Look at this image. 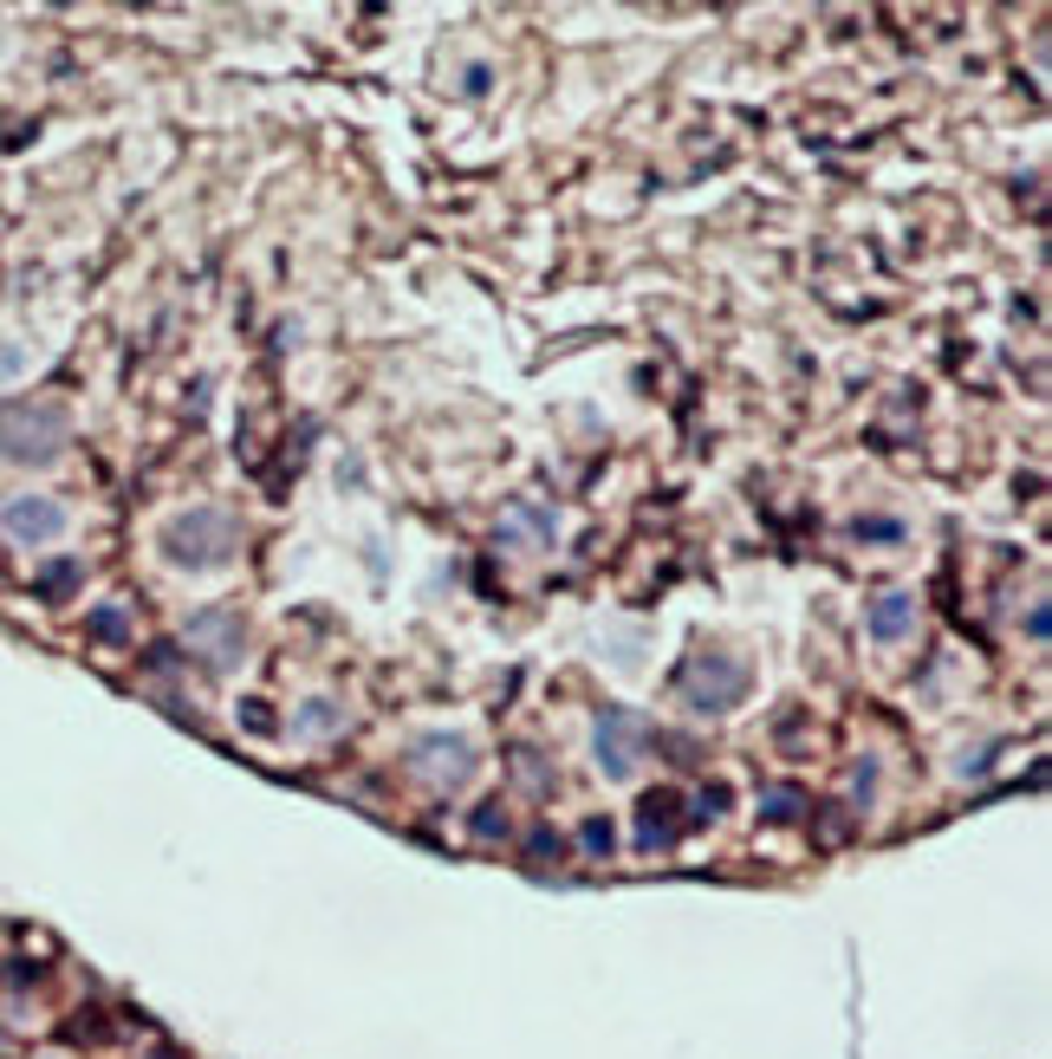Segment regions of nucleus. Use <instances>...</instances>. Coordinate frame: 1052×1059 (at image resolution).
<instances>
[{"label": "nucleus", "mask_w": 1052, "mask_h": 1059, "mask_svg": "<svg viewBox=\"0 0 1052 1059\" xmlns=\"http://www.w3.org/2000/svg\"><path fill=\"white\" fill-rule=\"evenodd\" d=\"M748 690V663L728 650H696L683 670V703L689 708H734Z\"/></svg>", "instance_id": "obj_1"}, {"label": "nucleus", "mask_w": 1052, "mask_h": 1059, "mask_svg": "<svg viewBox=\"0 0 1052 1059\" xmlns=\"http://www.w3.org/2000/svg\"><path fill=\"white\" fill-rule=\"evenodd\" d=\"M59 442H66L59 404H13V410L0 417V449H7L13 462H46Z\"/></svg>", "instance_id": "obj_2"}, {"label": "nucleus", "mask_w": 1052, "mask_h": 1059, "mask_svg": "<svg viewBox=\"0 0 1052 1059\" xmlns=\"http://www.w3.org/2000/svg\"><path fill=\"white\" fill-rule=\"evenodd\" d=\"M234 547H241V540H234V520L214 514V507H196L189 520L169 527V560H182V565H228Z\"/></svg>", "instance_id": "obj_3"}, {"label": "nucleus", "mask_w": 1052, "mask_h": 1059, "mask_svg": "<svg viewBox=\"0 0 1052 1059\" xmlns=\"http://www.w3.org/2000/svg\"><path fill=\"white\" fill-rule=\"evenodd\" d=\"M643 741H650L643 715H631V708H605V721H598V768L624 780L636 768V754H643Z\"/></svg>", "instance_id": "obj_4"}, {"label": "nucleus", "mask_w": 1052, "mask_h": 1059, "mask_svg": "<svg viewBox=\"0 0 1052 1059\" xmlns=\"http://www.w3.org/2000/svg\"><path fill=\"white\" fill-rule=\"evenodd\" d=\"M59 527H66V507L46 495H20L7 507V533H20V540H53Z\"/></svg>", "instance_id": "obj_5"}, {"label": "nucleus", "mask_w": 1052, "mask_h": 1059, "mask_svg": "<svg viewBox=\"0 0 1052 1059\" xmlns=\"http://www.w3.org/2000/svg\"><path fill=\"white\" fill-rule=\"evenodd\" d=\"M910 618H916V598H910V592H884V598L871 605V637H884V643H890V637L910 631Z\"/></svg>", "instance_id": "obj_6"}, {"label": "nucleus", "mask_w": 1052, "mask_h": 1059, "mask_svg": "<svg viewBox=\"0 0 1052 1059\" xmlns=\"http://www.w3.org/2000/svg\"><path fill=\"white\" fill-rule=\"evenodd\" d=\"M676 799H643V813H636V839L643 846H663L669 832H676V813H669Z\"/></svg>", "instance_id": "obj_7"}, {"label": "nucleus", "mask_w": 1052, "mask_h": 1059, "mask_svg": "<svg viewBox=\"0 0 1052 1059\" xmlns=\"http://www.w3.org/2000/svg\"><path fill=\"white\" fill-rule=\"evenodd\" d=\"M299 728H306V735H325V728H339V708H325V703L306 708V715H299Z\"/></svg>", "instance_id": "obj_8"}, {"label": "nucleus", "mask_w": 1052, "mask_h": 1059, "mask_svg": "<svg viewBox=\"0 0 1052 1059\" xmlns=\"http://www.w3.org/2000/svg\"><path fill=\"white\" fill-rule=\"evenodd\" d=\"M585 846L605 851V846H611V826H605V819H591V826H585Z\"/></svg>", "instance_id": "obj_9"}, {"label": "nucleus", "mask_w": 1052, "mask_h": 1059, "mask_svg": "<svg viewBox=\"0 0 1052 1059\" xmlns=\"http://www.w3.org/2000/svg\"><path fill=\"white\" fill-rule=\"evenodd\" d=\"M13 371H20V352H13V345L0 339V377H13Z\"/></svg>", "instance_id": "obj_10"}]
</instances>
